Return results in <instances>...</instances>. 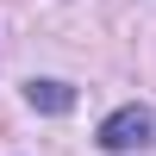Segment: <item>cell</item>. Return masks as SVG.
Listing matches in <instances>:
<instances>
[{
  "label": "cell",
  "instance_id": "6da1fadb",
  "mask_svg": "<svg viewBox=\"0 0 156 156\" xmlns=\"http://www.w3.org/2000/svg\"><path fill=\"white\" fill-rule=\"evenodd\" d=\"M150 144H156V112L150 106H119L100 125V150L106 156H131V150H150Z\"/></svg>",
  "mask_w": 156,
  "mask_h": 156
},
{
  "label": "cell",
  "instance_id": "7a4b0ae2",
  "mask_svg": "<svg viewBox=\"0 0 156 156\" xmlns=\"http://www.w3.org/2000/svg\"><path fill=\"white\" fill-rule=\"evenodd\" d=\"M25 100H31L37 112H69L75 106V87L69 81H37V75H31V81H25Z\"/></svg>",
  "mask_w": 156,
  "mask_h": 156
}]
</instances>
